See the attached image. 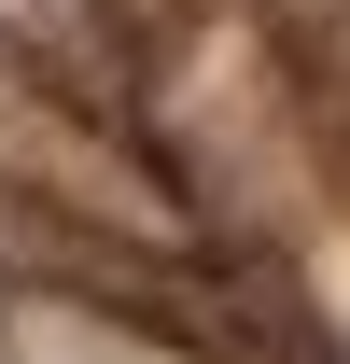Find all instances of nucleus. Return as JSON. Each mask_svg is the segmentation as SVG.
Listing matches in <instances>:
<instances>
[{"mask_svg":"<svg viewBox=\"0 0 350 364\" xmlns=\"http://www.w3.org/2000/svg\"><path fill=\"white\" fill-rule=\"evenodd\" d=\"M56 28H85V0H56Z\"/></svg>","mask_w":350,"mask_h":364,"instance_id":"f257e3e1","label":"nucleus"}]
</instances>
